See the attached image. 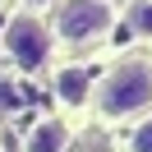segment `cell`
<instances>
[{
  "label": "cell",
  "instance_id": "1",
  "mask_svg": "<svg viewBox=\"0 0 152 152\" xmlns=\"http://www.w3.org/2000/svg\"><path fill=\"white\" fill-rule=\"evenodd\" d=\"M97 102H102V115H106V120H124V115L148 111V106H152V69H143V65L111 69V74L102 78Z\"/></svg>",
  "mask_w": 152,
  "mask_h": 152
},
{
  "label": "cell",
  "instance_id": "2",
  "mask_svg": "<svg viewBox=\"0 0 152 152\" xmlns=\"http://www.w3.org/2000/svg\"><path fill=\"white\" fill-rule=\"evenodd\" d=\"M106 28H111V5L106 0H65L56 14V32L65 42H74V46L97 42Z\"/></svg>",
  "mask_w": 152,
  "mask_h": 152
},
{
  "label": "cell",
  "instance_id": "3",
  "mask_svg": "<svg viewBox=\"0 0 152 152\" xmlns=\"http://www.w3.org/2000/svg\"><path fill=\"white\" fill-rule=\"evenodd\" d=\"M5 51L19 60V69H42L46 56H51V32H46V23L32 19V14L10 19V28H5Z\"/></svg>",
  "mask_w": 152,
  "mask_h": 152
},
{
  "label": "cell",
  "instance_id": "4",
  "mask_svg": "<svg viewBox=\"0 0 152 152\" xmlns=\"http://www.w3.org/2000/svg\"><path fill=\"white\" fill-rule=\"evenodd\" d=\"M56 97L65 106H83L88 97H92V74L88 69H78V65H65L56 74Z\"/></svg>",
  "mask_w": 152,
  "mask_h": 152
},
{
  "label": "cell",
  "instance_id": "5",
  "mask_svg": "<svg viewBox=\"0 0 152 152\" xmlns=\"http://www.w3.org/2000/svg\"><path fill=\"white\" fill-rule=\"evenodd\" d=\"M65 148H69L65 120H37V124H32V134H28V148H23V152H65Z\"/></svg>",
  "mask_w": 152,
  "mask_h": 152
},
{
  "label": "cell",
  "instance_id": "6",
  "mask_svg": "<svg viewBox=\"0 0 152 152\" xmlns=\"http://www.w3.org/2000/svg\"><path fill=\"white\" fill-rule=\"evenodd\" d=\"M129 28H134V32H152V0L129 5Z\"/></svg>",
  "mask_w": 152,
  "mask_h": 152
},
{
  "label": "cell",
  "instance_id": "7",
  "mask_svg": "<svg viewBox=\"0 0 152 152\" xmlns=\"http://www.w3.org/2000/svg\"><path fill=\"white\" fill-rule=\"evenodd\" d=\"M134 152H152V120H143L138 129H134V143H129Z\"/></svg>",
  "mask_w": 152,
  "mask_h": 152
}]
</instances>
